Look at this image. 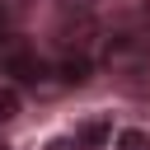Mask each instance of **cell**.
I'll use <instances>...</instances> for the list:
<instances>
[{
  "mask_svg": "<svg viewBox=\"0 0 150 150\" xmlns=\"http://www.w3.org/2000/svg\"><path fill=\"white\" fill-rule=\"evenodd\" d=\"M108 131H112V127H108V117H94V122H84V127L75 131V141H80L84 150H98V145L108 141Z\"/></svg>",
  "mask_w": 150,
  "mask_h": 150,
  "instance_id": "6da1fadb",
  "label": "cell"
},
{
  "mask_svg": "<svg viewBox=\"0 0 150 150\" xmlns=\"http://www.w3.org/2000/svg\"><path fill=\"white\" fill-rule=\"evenodd\" d=\"M9 117H19V89L0 84V122H9Z\"/></svg>",
  "mask_w": 150,
  "mask_h": 150,
  "instance_id": "7a4b0ae2",
  "label": "cell"
},
{
  "mask_svg": "<svg viewBox=\"0 0 150 150\" xmlns=\"http://www.w3.org/2000/svg\"><path fill=\"white\" fill-rule=\"evenodd\" d=\"M112 150H150V136L131 127V131H122V136H117V145H112Z\"/></svg>",
  "mask_w": 150,
  "mask_h": 150,
  "instance_id": "3957f363",
  "label": "cell"
},
{
  "mask_svg": "<svg viewBox=\"0 0 150 150\" xmlns=\"http://www.w3.org/2000/svg\"><path fill=\"white\" fill-rule=\"evenodd\" d=\"M0 150H9V145H5V141H0Z\"/></svg>",
  "mask_w": 150,
  "mask_h": 150,
  "instance_id": "277c9868",
  "label": "cell"
}]
</instances>
